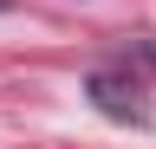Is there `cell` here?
I'll return each instance as SVG.
<instances>
[{
    "instance_id": "1",
    "label": "cell",
    "mask_w": 156,
    "mask_h": 149,
    "mask_svg": "<svg viewBox=\"0 0 156 149\" xmlns=\"http://www.w3.org/2000/svg\"><path fill=\"white\" fill-rule=\"evenodd\" d=\"M85 97H91L98 117H111V123H150L143 84L124 78V71H91V78H85Z\"/></svg>"
},
{
    "instance_id": "2",
    "label": "cell",
    "mask_w": 156,
    "mask_h": 149,
    "mask_svg": "<svg viewBox=\"0 0 156 149\" xmlns=\"http://www.w3.org/2000/svg\"><path fill=\"white\" fill-rule=\"evenodd\" d=\"M130 52H136V59H150V65H156V39H130Z\"/></svg>"
},
{
    "instance_id": "3",
    "label": "cell",
    "mask_w": 156,
    "mask_h": 149,
    "mask_svg": "<svg viewBox=\"0 0 156 149\" xmlns=\"http://www.w3.org/2000/svg\"><path fill=\"white\" fill-rule=\"evenodd\" d=\"M7 7H13V0H0V13H7Z\"/></svg>"
}]
</instances>
